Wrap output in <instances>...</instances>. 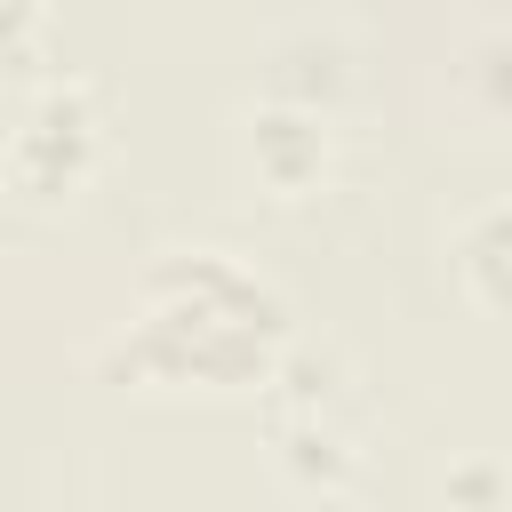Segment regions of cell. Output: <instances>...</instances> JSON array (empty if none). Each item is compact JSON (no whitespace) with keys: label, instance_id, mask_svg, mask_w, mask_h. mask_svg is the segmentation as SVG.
I'll return each mask as SVG.
<instances>
[{"label":"cell","instance_id":"2","mask_svg":"<svg viewBox=\"0 0 512 512\" xmlns=\"http://www.w3.org/2000/svg\"><path fill=\"white\" fill-rule=\"evenodd\" d=\"M464 264H472V280H480L496 304H512V208H488V216L464 232Z\"/></svg>","mask_w":512,"mask_h":512},{"label":"cell","instance_id":"3","mask_svg":"<svg viewBox=\"0 0 512 512\" xmlns=\"http://www.w3.org/2000/svg\"><path fill=\"white\" fill-rule=\"evenodd\" d=\"M24 24H32V0H0V48H8Z\"/></svg>","mask_w":512,"mask_h":512},{"label":"cell","instance_id":"1","mask_svg":"<svg viewBox=\"0 0 512 512\" xmlns=\"http://www.w3.org/2000/svg\"><path fill=\"white\" fill-rule=\"evenodd\" d=\"M264 336H272V296L216 256H184L144 296L136 360L168 376H240L248 360H264Z\"/></svg>","mask_w":512,"mask_h":512}]
</instances>
